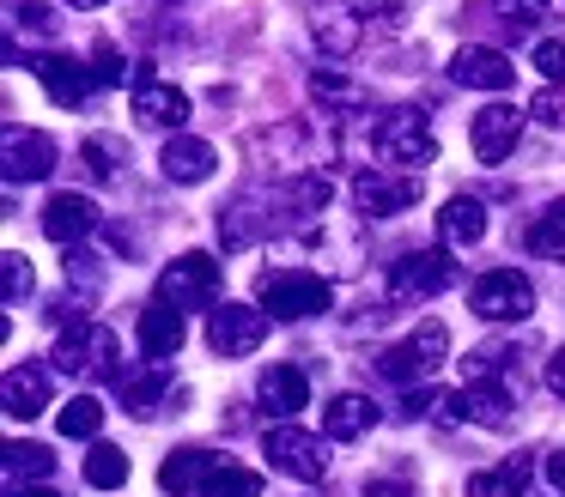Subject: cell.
<instances>
[{
    "label": "cell",
    "mask_w": 565,
    "mask_h": 497,
    "mask_svg": "<svg viewBox=\"0 0 565 497\" xmlns=\"http://www.w3.org/2000/svg\"><path fill=\"white\" fill-rule=\"evenodd\" d=\"M256 303L268 315H280V322H305V315L329 310L334 291H329V279H322V273H305V267H274V273H262Z\"/></svg>",
    "instance_id": "1"
},
{
    "label": "cell",
    "mask_w": 565,
    "mask_h": 497,
    "mask_svg": "<svg viewBox=\"0 0 565 497\" xmlns=\"http://www.w3.org/2000/svg\"><path fill=\"white\" fill-rule=\"evenodd\" d=\"M468 310L480 322H529L535 315V285H529L516 267H499V273H480L468 285Z\"/></svg>",
    "instance_id": "2"
},
{
    "label": "cell",
    "mask_w": 565,
    "mask_h": 497,
    "mask_svg": "<svg viewBox=\"0 0 565 497\" xmlns=\"http://www.w3.org/2000/svg\"><path fill=\"white\" fill-rule=\"evenodd\" d=\"M371 145H377V158H390V164H402V170L438 158V140H431V128H426L419 109H390V116H377Z\"/></svg>",
    "instance_id": "3"
},
{
    "label": "cell",
    "mask_w": 565,
    "mask_h": 497,
    "mask_svg": "<svg viewBox=\"0 0 565 497\" xmlns=\"http://www.w3.org/2000/svg\"><path fill=\"white\" fill-rule=\"evenodd\" d=\"M444 352H450L444 322H419L414 334L395 339V346L377 358V376H390V382H419V376H431L444 364Z\"/></svg>",
    "instance_id": "4"
},
{
    "label": "cell",
    "mask_w": 565,
    "mask_h": 497,
    "mask_svg": "<svg viewBox=\"0 0 565 497\" xmlns=\"http://www.w3.org/2000/svg\"><path fill=\"white\" fill-rule=\"evenodd\" d=\"M213 291H220V261L201 255V249L177 255L159 273V303H171V310H207Z\"/></svg>",
    "instance_id": "5"
},
{
    "label": "cell",
    "mask_w": 565,
    "mask_h": 497,
    "mask_svg": "<svg viewBox=\"0 0 565 497\" xmlns=\"http://www.w3.org/2000/svg\"><path fill=\"white\" fill-rule=\"evenodd\" d=\"M55 370L62 376H122L116 370V334L110 327H67L62 339H55Z\"/></svg>",
    "instance_id": "6"
},
{
    "label": "cell",
    "mask_w": 565,
    "mask_h": 497,
    "mask_svg": "<svg viewBox=\"0 0 565 497\" xmlns=\"http://www.w3.org/2000/svg\"><path fill=\"white\" fill-rule=\"evenodd\" d=\"M262 339H268V310L262 303H220L207 315V346L220 358H249Z\"/></svg>",
    "instance_id": "7"
},
{
    "label": "cell",
    "mask_w": 565,
    "mask_h": 497,
    "mask_svg": "<svg viewBox=\"0 0 565 497\" xmlns=\"http://www.w3.org/2000/svg\"><path fill=\"white\" fill-rule=\"evenodd\" d=\"M450 285H456L450 249H414V255H402V261H395V273H390V291H395L402 303L438 298V291H450Z\"/></svg>",
    "instance_id": "8"
},
{
    "label": "cell",
    "mask_w": 565,
    "mask_h": 497,
    "mask_svg": "<svg viewBox=\"0 0 565 497\" xmlns=\"http://www.w3.org/2000/svg\"><path fill=\"white\" fill-rule=\"evenodd\" d=\"M262 455H268L280 473H292V479H322V473H329V449H322V436L298 431V424H274V431L262 436Z\"/></svg>",
    "instance_id": "9"
},
{
    "label": "cell",
    "mask_w": 565,
    "mask_h": 497,
    "mask_svg": "<svg viewBox=\"0 0 565 497\" xmlns=\"http://www.w3.org/2000/svg\"><path fill=\"white\" fill-rule=\"evenodd\" d=\"M353 201H359V213H371V218H395L419 201V176L414 170H377L371 164L365 176L353 182Z\"/></svg>",
    "instance_id": "10"
},
{
    "label": "cell",
    "mask_w": 565,
    "mask_h": 497,
    "mask_svg": "<svg viewBox=\"0 0 565 497\" xmlns=\"http://www.w3.org/2000/svg\"><path fill=\"white\" fill-rule=\"evenodd\" d=\"M516 133H523V109L516 104H487L468 121V145H475L480 164H504L516 152Z\"/></svg>",
    "instance_id": "11"
},
{
    "label": "cell",
    "mask_w": 565,
    "mask_h": 497,
    "mask_svg": "<svg viewBox=\"0 0 565 497\" xmlns=\"http://www.w3.org/2000/svg\"><path fill=\"white\" fill-rule=\"evenodd\" d=\"M135 339H140V352H147V364L177 358V352H183V339H189L183 310H171V303H147V310H140V322H135Z\"/></svg>",
    "instance_id": "12"
},
{
    "label": "cell",
    "mask_w": 565,
    "mask_h": 497,
    "mask_svg": "<svg viewBox=\"0 0 565 497\" xmlns=\"http://www.w3.org/2000/svg\"><path fill=\"white\" fill-rule=\"evenodd\" d=\"M31 73H38V85L50 91V104H62V109H79L92 97V79H98L79 55H43Z\"/></svg>",
    "instance_id": "13"
},
{
    "label": "cell",
    "mask_w": 565,
    "mask_h": 497,
    "mask_svg": "<svg viewBox=\"0 0 565 497\" xmlns=\"http://www.w3.org/2000/svg\"><path fill=\"white\" fill-rule=\"evenodd\" d=\"M456 85H468V91H504V85L516 79V61L504 55V48H487V43H468L462 55H456Z\"/></svg>",
    "instance_id": "14"
},
{
    "label": "cell",
    "mask_w": 565,
    "mask_h": 497,
    "mask_svg": "<svg viewBox=\"0 0 565 497\" xmlns=\"http://www.w3.org/2000/svg\"><path fill=\"white\" fill-rule=\"evenodd\" d=\"M55 170V140L31 128H7V182H38Z\"/></svg>",
    "instance_id": "15"
},
{
    "label": "cell",
    "mask_w": 565,
    "mask_h": 497,
    "mask_svg": "<svg viewBox=\"0 0 565 497\" xmlns=\"http://www.w3.org/2000/svg\"><path fill=\"white\" fill-rule=\"evenodd\" d=\"M256 400H262V412H274V419H292V412H305V407H310L305 370H298V364H274V370H262Z\"/></svg>",
    "instance_id": "16"
},
{
    "label": "cell",
    "mask_w": 565,
    "mask_h": 497,
    "mask_svg": "<svg viewBox=\"0 0 565 497\" xmlns=\"http://www.w3.org/2000/svg\"><path fill=\"white\" fill-rule=\"evenodd\" d=\"M98 230V206L86 201V194H55L50 206H43V237L50 242H79V237H92Z\"/></svg>",
    "instance_id": "17"
},
{
    "label": "cell",
    "mask_w": 565,
    "mask_h": 497,
    "mask_svg": "<svg viewBox=\"0 0 565 497\" xmlns=\"http://www.w3.org/2000/svg\"><path fill=\"white\" fill-rule=\"evenodd\" d=\"M220 467H232V461L213 455V449H171L164 467H159V485H164V491H195L201 497V485H207Z\"/></svg>",
    "instance_id": "18"
},
{
    "label": "cell",
    "mask_w": 565,
    "mask_h": 497,
    "mask_svg": "<svg viewBox=\"0 0 565 497\" xmlns=\"http://www.w3.org/2000/svg\"><path fill=\"white\" fill-rule=\"evenodd\" d=\"M444 412H450V419H475V424H487V431H504V424H511V395L492 388V382H468L462 395L444 400Z\"/></svg>",
    "instance_id": "19"
},
{
    "label": "cell",
    "mask_w": 565,
    "mask_h": 497,
    "mask_svg": "<svg viewBox=\"0 0 565 497\" xmlns=\"http://www.w3.org/2000/svg\"><path fill=\"white\" fill-rule=\"evenodd\" d=\"M135 116L147 121V128H183V116H189V97L177 91L171 79H140L135 85Z\"/></svg>",
    "instance_id": "20"
},
{
    "label": "cell",
    "mask_w": 565,
    "mask_h": 497,
    "mask_svg": "<svg viewBox=\"0 0 565 497\" xmlns=\"http://www.w3.org/2000/svg\"><path fill=\"white\" fill-rule=\"evenodd\" d=\"M159 164H164L171 182H207L213 164H220V152H213L207 140H195V133H177V140H164Z\"/></svg>",
    "instance_id": "21"
},
{
    "label": "cell",
    "mask_w": 565,
    "mask_h": 497,
    "mask_svg": "<svg viewBox=\"0 0 565 497\" xmlns=\"http://www.w3.org/2000/svg\"><path fill=\"white\" fill-rule=\"evenodd\" d=\"M0 400H7L13 419H38V412L50 407V370H38V364H13L7 382H0Z\"/></svg>",
    "instance_id": "22"
},
{
    "label": "cell",
    "mask_w": 565,
    "mask_h": 497,
    "mask_svg": "<svg viewBox=\"0 0 565 497\" xmlns=\"http://www.w3.org/2000/svg\"><path fill=\"white\" fill-rule=\"evenodd\" d=\"M438 230H444V242H450V249H468V242L487 237V206H480L475 194H450V201H444V213H438Z\"/></svg>",
    "instance_id": "23"
},
{
    "label": "cell",
    "mask_w": 565,
    "mask_h": 497,
    "mask_svg": "<svg viewBox=\"0 0 565 497\" xmlns=\"http://www.w3.org/2000/svg\"><path fill=\"white\" fill-rule=\"evenodd\" d=\"M371 424H377V407H371L365 395H334L329 407H322V431L334 436V443H353V436H365Z\"/></svg>",
    "instance_id": "24"
},
{
    "label": "cell",
    "mask_w": 565,
    "mask_h": 497,
    "mask_svg": "<svg viewBox=\"0 0 565 497\" xmlns=\"http://www.w3.org/2000/svg\"><path fill=\"white\" fill-rule=\"evenodd\" d=\"M55 467V455L43 443H7V491H25V479H43Z\"/></svg>",
    "instance_id": "25"
},
{
    "label": "cell",
    "mask_w": 565,
    "mask_h": 497,
    "mask_svg": "<svg viewBox=\"0 0 565 497\" xmlns=\"http://www.w3.org/2000/svg\"><path fill=\"white\" fill-rule=\"evenodd\" d=\"M529 249H535L541 261H565V201H553L547 213H535V225H529Z\"/></svg>",
    "instance_id": "26"
},
{
    "label": "cell",
    "mask_w": 565,
    "mask_h": 497,
    "mask_svg": "<svg viewBox=\"0 0 565 497\" xmlns=\"http://www.w3.org/2000/svg\"><path fill=\"white\" fill-rule=\"evenodd\" d=\"M529 479V461H504V467H487L468 479V497H523Z\"/></svg>",
    "instance_id": "27"
},
{
    "label": "cell",
    "mask_w": 565,
    "mask_h": 497,
    "mask_svg": "<svg viewBox=\"0 0 565 497\" xmlns=\"http://www.w3.org/2000/svg\"><path fill=\"white\" fill-rule=\"evenodd\" d=\"M116 388H122V400H128V412H140L147 419L152 407H159V395H164V364H152V370H140V376H116Z\"/></svg>",
    "instance_id": "28"
},
{
    "label": "cell",
    "mask_w": 565,
    "mask_h": 497,
    "mask_svg": "<svg viewBox=\"0 0 565 497\" xmlns=\"http://www.w3.org/2000/svg\"><path fill=\"white\" fill-rule=\"evenodd\" d=\"M122 479H128V449L98 443V449L86 455V485H98V491H116Z\"/></svg>",
    "instance_id": "29"
},
{
    "label": "cell",
    "mask_w": 565,
    "mask_h": 497,
    "mask_svg": "<svg viewBox=\"0 0 565 497\" xmlns=\"http://www.w3.org/2000/svg\"><path fill=\"white\" fill-rule=\"evenodd\" d=\"M317 43L334 48V55H347V48L359 43V12H322L317 7Z\"/></svg>",
    "instance_id": "30"
},
{
    "label": "cell",
    "mask_w": 565,
    "mask_h": 497,
    "mask_svg": "<svg viewBox=\"0 0 565 497\" xmlns=\"http://www.w3.org/2000/svg\"><path fill=\"white\" fill-rule=\"evenodd\" d=\"M55 424H62V436H98V424H104V407L92 395H74L62 412H55Z\"/></svg>",
    "instance_id": "31"
},
{
    "label": "cell",
    "mask_w": 565,
    "mask_h": 497,
    "mask_svg": "<svg viewBox=\"0 0 565 497\" xmlns=\"http://www.w3.org/2000/svg\"><path fill=\"white\" fill-rule=\"evenodd\" d=\"M201 497H262V473H249V467H220L207 485H201Z\"/></svg>",
    "instance_id": "32"
},
{
    "label": "cell",
    "mask_w": 565,
    "mask_h": 497,
    "mask_svg": "<svg viewBox=\"0 0 565 497\" xmlns=\"http://www.w3.org/2000/svg\"><path fill=\"white\" fill-rule=\"evenodd\" d=\"M310 91H317L329 109H359V104H365V91H359L353 79H341V73H317V79H310Z\"/></svg>",
    "instance_id": "33"
},
{
    "label": "cell",
    "mask_w": 565,
    "mask_h": 497,
    "mask_svg": "<svg viewBox=\"0 0 565 497\" xmlns=\"http://www.w3.org/2000/svg\"><path fill=\"white\" fill-rule=\"evenodd\" d=\"M0 279H7V303L31 298V285H38V273H31V255L7 249V255H0Z\"/></svg>",
    "instance_id": "34"
},
{
    "label": "cell",
    "mask_w": 565,
    "mask_h": 497,
    "mask_svg": "<svg viewBox=\"0 0 565 497\" xmlns=\"http://www.w3.org/2000/svg\"><path fill=\"white\" fill-rule=\"evenodd\" d=\"M511 358H516L511 346H480V352L462 358V370H468V382H492L499 370H511Z\"/></svg>",
    "instance_id": "35"
},
{
    "label": "cell",
    "mask_w": 565,
    "mask_h": 497,
    "mask_svg": "<svg viewBox=\"0 0 565 497\" xmlns=\"http://www.w3.org/2000/svg\"><path fill=\"white\" fill-rule=\"evenodd\" d=\"M13 19L25 24V31H38V36H55V24H62L50 7H43V0H19V7H13Z\"/></svg>",
    "instance_id": "36"
},
{
    "label": "cell",
    "mask_w": 565,
    "mask_h": 497,
    "mask_svg": "<svg viewBox=\"0 0 565 497\" xmlns=\"http://www.w3.org/2000/svg\"><path fill=\"white\" fill-rule=\"evenodd\" d=\"M535 67L547 73V79H565V36H547V43H535Z\"/></svg>",
    "instance_id": "37"
},
{
    "label": "cell",
    "mask_w": 565,
    "mask_h": 497,
    "mask_svg": "<svg viewBox=\"0 0 565 497\" xmlns=\"http://www.w3.org/2000/svg\"><path fill=\"white\" fill-rule=\"evenodd\" d=\"M492 7H499V12H511L504 24H529V19H541L547 7H559V0H492Z\"/></svg>",
    "instance_id": "38"
},
{
    "label": "cell",
    "mask_w": 565,
    "mask_h": 497,
    "mask_svg": "<svg viewBox=\"0 0 565 497\" xmlns=\"http://www.w3.org/2000/svg\"><path fill=\"white\" fill-rule=\"evenodd\" d=\"M92 73H98V79H104V85H122V79H128V61H122V55H116V48H110V43H104V48H98V61H92Z\"/></svg>",
    "instance_id": "39"
},
{
    "label": "cell",
    "mask_w": 565,
    "mask_h": 497,
    "mask_svg": "<svg viewBox=\"0 0 565 497\" xmlns=\"http://www.w3.org/2000/svg\"><path fill=\"white\" fill-rule=\"evenodd\" d=\"M535 116L559 128V121H565V97H553V91H547V97H535Z\"/></svg>",
    "instance_id": "40"
},
{
    "label": "cell",
    "mask_w": 565,
    "mask_h": 497,
    "mask_svg": "<svg viewBox=\"0 0 565 497\" xmlns=\"http://www.w3.org/2000/svg\"><path fill=\"white\" fill-rule=\"evenodd\" d=\"M547 388H553V395L565 400V346H559V352H553V358H547Z\"/></svg>",
    "instance_id": "41"
},
{
    "label": "cell",
    "mask_w": 565,
    "mask_h": 497,
    "mask_svg": "<svg viewBox=\"0 0 565 497\" xmlns=\"http://www.w3.org/2000/svg\"><path fill=\"white\" fill-rule=\"evenodd\" d=\"M547 485H553V491H565V449H553V455H547Z\"/></svg>",
    "instance_id": "42"
},
{
    "label": "cell",
    "mask_w": 565,
    "mask_h": 497,
    "mask_svg": "<svg viewBox=\"0 0 565 497\" xmlns=\"http://www.w3.org/2000/svg\"><path fill=\"white\" fill-rule=\"evenodd\" d=\"M365 497H414V491H407V485H395V479H371Z\"/></svg>",
    "instance_id": "43"
},
{
    "label": "cell",
    "mask_w": 565,
    "mask_h": 497,
    "mask_svg": "<svg viewBox=\"0 0 565 497\" xmlns=\"http://www.w3.org/2000/svg\"><path fill=\"white\" fill-rule=\"evenodd\" d=\"M407 0H359V12H402Z\"/></svg>",
    "instance_id": "44"
},
{
    "label": "cell",
    "mask_w": 565,
    "mask_h": 497,
    "mask_svg": "<svg viewBox=\"0 0 565 497\" xmlns=\"http://www.w3.org/2000/svg\"><path fill=\"white\" fill-rule=\"evenodd\" d=\"M19 497H62V491H50V485H38V491H19Z\"/></svg>",
    "instance_id": "45"
},
{
    "label": "cell",
    "mask_w": 565,
    "mask_h": 497,
    "mask_svg": "<svg viewBox=\"0 0 565 497\" xmlns=\"http://www.w3.org/2000/svg\"><path fill=\"white\" fill-rule=\"evenodd\" d=\"M67 7H104V0H67Z\"/></svg>",
    "instance_id": "46"
}]
</instances>
